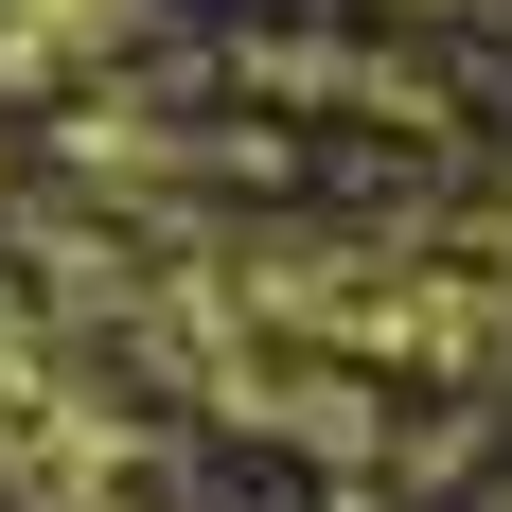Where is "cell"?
<instances>
[{
  "label": "cell",
  "instance_id": "obj_1",
  "mask_svg": "<svg viewBox=\"0 0 512 512\" xmlns=\"http://www.w3.org/2000/svg\"><path fill=\"white\" fill-rule=\"evenodd\" d=\"M248 301L318 318L336 354H424V371H460L512 336V230H371V248H283L248 265Z\"/></svg>",
  "mask_w": 512,
  "mask_h": 512
}]
</instances>
